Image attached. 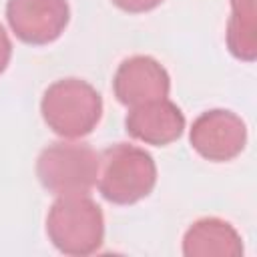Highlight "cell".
I'll return each mask as SVG.
<instances>
[{"label": "cell", "mask_w": 257, "mask_h": 257, "mask_svg": "<svg viewBox=\"0 0 257 257\" xmlns=\"http://www.w3.org/2000/svg\"><path fill=\"white\" fill-rule=\"evenodd\" d=\"M46 235L64 255H92L104 241L102 209L82 193L58 195L46 215Z\"/></svg>", "instance_id": "cell-1"}, {"label": "cell", "mask_w": 257, "mask_h": 257, "mask_svg": "<svg viewBox=\"0 0 257 257\" xmlns=\"http://www.w3.org/2000/svg\"><path fill=\"white\" fill-rule=\"evenodd\" d=\"M40 112L54 135L80 139L90 135L100 122L102 98L98 90L82 78H60L44 90Z\"/></svg>", "instance_id": "cell-2"}, {"label": "cell", "mask_w": 257, "mask_h": 257, "mask_svg": "<svg viewBox=\"0 0 257 257\" xmlns=\"http://www.w3.org/2000/svg\"><path fill=\"white\" fill-rule=\"evenodd\" d=\"M100 195L112 205H133L149 197L157 185L155 159L141 147L116 143L100 153Z\"/></svg>", "instance_id": "cell-3"}, {"label": "cell", "mask_w": 257, "mask_h": 257, "mask_svg": "<svg viewBox=\"0 0 257 257\" xmlns=\"http://www.w3.org/2000/svg\"><path fill=\"white\" fill-rule=\"evenodd\" d=\"M100 155L86 143H52L36 159V177L52 195H88L98 179Z\"/></svg>", "instance_id": "cell-4"}, {"label": "cell", "mask_w": 257, "mask_h": 257, "mask_svg": "<svg viewBox=\"0 0 257 257\" xmlns=\"http://www.w3.org/2000/svg\"><path fill=\"white\" fill-rule=\"evenodd\" d=\"M191 147L211 163H227L247 145V126L239 114L227 108L201 112L189 133Z\"/></svg>", "instance_id": "cell-5"}, {"label": "cell", "mask_w": 257, "mask_h": 257, "mask_svg": "<svg viewBox=\"0 0 257 257\" xmlns=\"http://www.w3.org/2000/svg\"><path fill=\"white\" fill-rule=\"evenodd\" d=\"M6 20L18 40L44 46L60 38L70 20L68 0H8Z\"/></svg>", "instance_id": "cell-6"}, {"label": "cell", "mask_w": 257, "mask_h": 257, "mask_svg": "<svg viewBox=\"0 0 257 257\" xmlns=\"http://www.w3.org/2000/svg\"><path fill=\"white\" fill-rule=\"evenodd\" d=\"M112 90L116 100L131 108L143 102L167 98L171 90V76L153 56L137 54L118 64L112 78Z\"/></svg>", "instance_id": "cell-7"}, {"label": "cell", "mask_w": 257, "mask_h": 257, "mask_svg": "<svg viewBox=\"0 0 257 257\" xmlns=\"http://www.w3.org/2000/svg\"><path fill=\"white\" fill-rule=\"evenodd\" d=\"M124 128L133 139L145 145L165 147L183 135L185 114L173 100L159 98L131 106L124 116Z\"/></svg>", "instance_id": "cell-8"}, {"label": "cell", "mask_w": 257, "mask_h": 257, "mask_svg": "<svg viewBox=\"0 0 257 257\" xmlns=\"http://www.w3.org/2000/svg\"><path fill=\"white\" fill-rule=\"evenodd\" d=\"M185 257H239L243 255V239L237 229L219 219H197L183 235Z\"/></svg>", "instance_id": "cell-9"}, {"label": "cell", "mask_w": 257, "mask_h": 257, "mask_svg": "<svg viewBox=\"0 0 257 257\" xmlns=\"http://www.w3.org/2000/svg\"><path fill=\"white\" fill-rule=\"evenodd\" d=\"M227 48L245 62L257 56V16L255 0H231V16L227 22Z\"/></svg>", "instance_id": "cell-10"}, {"label": "cell", "mask_w": 257, "mask_h": 257, "mask_svg": "<svg viewBox=\"0 0 257 257\" xmlns=\"http://www.w3.org/2000/svg\"><path fill=\"white\" fill-rule=\"evenodd\" d=\"M110 2L128 14L149 12V10H155L159 4H163V0H110Z\"/></svg>", "instance_id": "cell-11"}, {"label": "cell", "mask_w": 257, "mask_h": 257, "mask_svg": "<svg viewBox=\"0 0 257 257\" xmlns=\"http://www.w3.org/2000/svg\"><path fill=\"white\" fill-rule=\"evenodd\" d=\"M10 58H12V42H10V36L6 32V28L0 24V74L10 64Z\"/></svg>", "instance_id": "cell-12"}]
</instances>
